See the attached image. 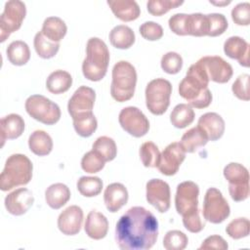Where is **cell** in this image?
I'll return each instance as SVG.
<instances>
[{
	"mask_svg": "<svg viewBox=\"0 0 250 250\" xmlns=\"http://www.w3.org/2000/svg\"><path fill=\"white\" fill-rule=\"evenodd\" d=\"M28 147L34 154L45 156L53 149V140L45 131L36 130L28 138Z\"/></svg>",
	"mask_w": 250,
	"mask_h": 250,
	"instance_id": "cell-26",
	"label": "cell"
},
{
	"mask_svg": "<svg viewBox=\"0 0 250 250\" xmlns=\"http://www.w3.org/2000/svg\"><path fill=\"white\" fill-rule=\"evenodd\" d=\"M107 5L114 16L122 21H132L139 18L141 9L133 0H108Z\"/></svg>",
	"mask_w": 250,
	"mask_h": 250,
	"instance_id": "cell-23",
	"label": "cell"
},
{
	"mask_svg": "<svg viewBox=\"0 0 250 250\" xmlns=\"http://www.w3.org/2000/svg\"><path fill=\"white\" fill-rule=\"evenodd\" d=\"M118 121L122 129L135 138L145 136L149 130L148 119L136 106H127L121 109Z\"/></svg>",
	"mask_w": 250,
	"mask_h": 250,
	"instance_id": "cell-12",
	"label": "cell"
},
{
	"mask_svg": "<svg viewBox=\"0 0 250 250\" xmlns=\"http://www.w3.org/2000/svg\"><path fill=\"white\" fill-rule=\"evenodd\" d=\"M188 14L184 13H178L173 15L169 21L168 24L172 32H174L177 35L185 36L186 34V19H187Z\"/></svg>",
	"mask_w": 250,
	"mask_h": 250,
	"instance_id": "cell-48",
	"label": "cell"
},
{
	"mask_svg": "<svg viewBox=\"0 0 250 250\" xmlns=\"http://www.w3.org/2000/svg\"><path fill=\"white\" fill-rule=\"evenodd\" d=\"M194 116V110L189 104H179L173 108L170 114V121L174 127L183 129L193 122Z\"/></svg>",
	"mask_w": 250,
	"mask_h": 250,
	"instance_id": "cell-32",
	"label": "cell"
},
{
	"mask_svg": "<svg viewBox=\"0 0 250 250\" xmlns=\"http://www.w3.org/2000/svg\"><path fill=\"white\" fill-rule=\"evenodd\" d=\"M139 30L142 37L148 41H156L163 36L162 26L159 23L151 21L144 22L140 26Z\"/></svg>",
	"mask_w": 250,
	"mask_h": 250,
	"instance_id": "cell-46",
	"label": "cell"
},
{
	"mask_svg": "<svg viewBox=\"0 0 250 250\" xmlns=\"http://www.w3.org/2000/svg\"><path fill=\"white\" fill-rule=\"evenodd\" d=\"M209 79L201 66L195 62L189 66L185 78L179 84V94L188 102L191 107L205 108L212 102V93L208 89Z\"/></svg>",
	"mask_w": 250,
	"mask_h": 250,
	"instance_id": "cell-2",
	"label": "cell"
},
{
	"mask_svg": "<svg viewBox=\"0 0 250 250\" xmlns=\"http://www.w3.org/2000/svg\"><path fill=\"white\" fill-rule=\"evenodd\" d=\"M208 19V34L207 36L216 37L222 35L228 28V21L223 14L212 13L206 15Z\"/></svg>",
	"mask_w": 250,
	"mask_h": 250,
	"instance_id": "cell-43",
	"label": "cell"
},
{
	"mask_svg": "<svg viewBox=\"0 0 250 250\" xmlns=\"http://www.w3.org/2000/svg\"><path fill=\"white\" fill-rule=\"evenodd\" d=\"M33 202L34 197L32 192L26 188H20L13 190L4 200L6 210L14 216L25 214L33 205Z\"/></svg>",
	"mask_w": 250,
	"mask_h": 250,
	"instance_id": "cell-17",
	"label": "cell"
},
{
	"mask_svg": "<svg viewBox=\"0 0 250 250\" xmlns=\"http://www.w3.org/2000/svg\"><path fill=\"white\" fill-rule=\"evenodd\" d=\"M70 199V190L62 183H56L47 188L45 191V200L49 207L58 210L65 205Z\"/></svg>",
	"mask_w": 250,
	"mask_h": 250,
	"instance_id": "cell-25",
	"label": "cell"
},
{
	"mask_svg": "<svg viewBox=\"0 0 250 250\" xmlns=\"http://www.w3.org/2000/svg\"><path fill=\"white\" fill-rule=\"evenodd\" d=\"M1 141L2 146L6 140H14L21 136L24 131L23 118L16 113H11L4 116L1 121Z\"/></svg>",
	"mask_w": 250,
	"mask_h": 250,
	"instance_id": "cell-24",
	"label": "cell"
},
{
	"mask_svg": "<svg viewBox=\"0 0 250 250\" xmlns=\"http://www.w3.org/2000/svg\"><path fill=\"white\" fill-rule=\"evenodd\" d=\"M105 161L93 149L84 154L81 159V168L86 173L95 174L104 167Z\"/></svg>",
	"mask_w": 250,
	"mask_h": 250,
	"instance_id": "cell-42",
	"label": "cell"
},
{
	"mask_svg": "<svg viewBox=\"0 0 250 250\" xmlns=\"http://www.w3.org/2000/svg\"><path fill=\"white\" fill-rule=\"evenodd\" d=\"M186 34L196 37L207 36L208 34V19L206 15L194 13L187 15L186 19Z\"/></svg>",
	"mask_w": 250,
	"mask_h": 250,
	"instance_id": "cell-33",
	"label": "cell"
},
{
	"mask_svg": "<svg viewBox=\"0 0 250 250\" xmlns=\"http://www.w3.org/2000/svg\"><path fill=\"white\" fill-rule=\"evenodd\" d=\"M109 63V51L106 44L98 37L88 40L86 46V58L82 63V72L90 81L102 80L107 71Z\"/></svg>",
	"mask_w": 250,
	"mask_h": 250,
	"instance_id": "cell-3",
	"label": "cell"
},
{
	"mask_svg": "<svg viewBox=\"0 0 250 250\" xmlns=\"http://www.w3.org/2000/svg\"><path fill=\"white\" fill-rule=\"evenodd\" d=\"M147 202L160 213H165L170 208L171 191L169 185L160 179H151L146 186Z\"/></svg>",
	"mask_w": 250,
	"mask_h": 250,
	"instance_id": "cell-14",
	"label": "cell"
},
{
	"mask_svg": "<svg viewBox=\"0 0 250 250\" xmlns=\"http://www.w3.org/2000/svg\"><path fill=\"white\" fill-rule=\"evenodd\" d=\"M128 190L124 185L120 183H112L108 185L104 192V201L106 209L115 213L119 211L128 201Z\"/></svg>",
	"mask_w": 250,
	"mask_h": 250,
	"instance_id": "cell-20",
	"label": "cell"
},
{
	"mask_svg": "<svg viewBox=\"0 0 250 250\" xmlns=\"http://www.w3.org/2000/svg\"><path fill=\"white\" fill-rule=\"evenodd\" d=\"M140 158L145 167H157L160 159V151L152 142H146L140 147Z\"/></svg>",
	"mask_w": 250,
	"mask_h": 250,
	"instance_id": "cell-38",
	"label": "cell"
},
{
	"mask_svg": "<svg viewBox=\"0 0 250 250\" xmlns=\"http://www.w3.org/2000/svg\"><path fill=\"white\" fill-rule=\"evenodd\" d=\"M161 68L168 74H177L183 66V59L176 52H168L162 56L160 62Z\"/></svg>",
	"mask_w": 250,
	"mask_h": 250,
	"instance_id": "cell-44",
	"label": "cell"
},
{
	"mask_svg": "<svg viewBox=\"0 0 250 250\" xmlns=\"http://www.w3.org/2000/svg\"><path fill=\"white\" fill-rule=\"evenodd\" d=\"M208 143V138L205 133L198 127H193L188 130L181 139L180 145L186 152L192 153L198 148L204 146Z\"/></svg>",
	"mask_w": 250,
	"mask_h": 250,
	"instance_id": "cell-28",
	"label": "cell"
},
{
	"mask_svg": "<svg viewBox=\"0 0 250 250\" xmlns=\"http://www.w3.org/2000/svg\"><path fill=\"white\" fill-rule=\"evenodd\" d=\"M33 45L37 55L42 59H51L55 57L60 49V43L49 40L41 31L35 34Z\"/></svg>",
	"mask_w": 250,
	"mask_h": 250,
	"instance_id": "cell-34",
	"label": "cell"
},
{
	"mask_svg": "<svg viewBox=\"0 0 250 250\" xmlns=\"http://www.w3.org/2000/svg\"><path fill=\"white\" fill-rule=\"evenodd\" d=\"M229 248L227 241L220 235L214 234L208 236L200 245L199 250L202 249H219V250H226Z\"/></svg>",
	"mask_w": 250,
	"mask_h": 250,
	"instance_id": "cell-49",
	"label": "cell"
},
{
	"mask_svg": "<svg viewBox=\"0 0 250 250\" xmlns=\"http://www.w3.org/2000/svg\"><path fill=\"white\" fill-rule=\"evenodd\" d=\"M92 149L96 151L105 162L111 161L117 154L116 144L113 139L107 136L99 137L93 144Z\"/></svg>",
	"mask_w": 250,
	"mask_h": 250,
	"instance_id": "cell-36",
	"label": "cell"
},
{
	"mask_svg": "<svg viewBox=\"0 0 250 250\" xmlns=\"http://www.w3.org/2000/svg\"><path fill=\"white\" fill-rule=\"evenodd\" d=\"M83 210L77 205L65 208L58 218V228L65 235H75L81 230Z\"/></svg>",
	"mask_w": 250,
	"mask_h": 250,
	"instance_id": "cell-18",
	"label": "cell"
},
{
	"mask_svg": "<svg viewBox=\"0 0 250 250\" xmlns=\"http://www.w3.org/2000/svg\"><path fill=\"white\" fill-rule=\"evenodd\" d=\"M250 76L247 73L239 75L236 80L233 82L231 86V91L233 95L242 101H249L250 100Z\"/></svg>",
	"mask_w": 250,
	"mask_h": 250,
	"instance_id": "cell-45",
	"label": "cell"
},
{
	"mask_svg": "<svg viewBox=\"0 0 250 250\" xmlns=\"http://www.w3.org/2000/svg\"><path fill=\"white\" fill-rule=\"evenodd\" d=\"M75 132L82 138H88L97 130L98 121L93 112L77 116L72 119Z\"/></svg>",
	"mask_w": 250,
	"mask_h": 250,
	"instance_id": "cell-35",
	"label": "cell"
},
{
	"mask_svg": "<svg viewBox=\"0 0 250 250\" xmlns=\"http://www.w3.org/2000/svg\"><path fill=\"white\" fill-rule=\"evenodd\" d=\"M211 4L216 5V6H227L230 4V1H223V2H215V1H210Z\"/></svg>",
	"mask_w": 250,
	"mask_h": 250,
	"instance_id": "cell-50",
	"label": "cell"
},
{
	"mask_svg": "<svg viewBox=\"0 0 250 250\" xmlns=\"http://www.w3.org/2000/svg\"><path fill=\"white\" fill-rule=\"evenodd\" d=\"M229 205L222 192L216 188H208L203 201V218L212 224H221L229 216Z\"/></svg>",
	"mask_w": 250,
	"mask_h": 250,
	"instance_id": "cell-11",
	"label": "cell"
},
{
	"mask_svg": "<svg viewBox=\"0 0 250 250\" xmlns=\"http://www.w3.org/2000/svg\"><path fill=\"white\" fill-rule=\"evenodd\" d=\"M137 84V71L133 64L126 61L117 62L112 68L110 95L119 103L133 98Z\"/></svg>",
	"mask_w": 250,
	"mask_h": 250,
	"instance_id": "cell-5",
	"label": "cell"
},
{
	"mask_svg": "<svg viewBox=\"0 0 250 250\" xmlns=\"http://www.w3.org/2000/svg\"><path fill=\"white\" fill-rule=\"evenodd\" d=\"M157 237V219L142 206H134L127 210L115 227V240L122 250L150 249Z\"/></svg>",
	"mask_w": 250,
	"mask_h": 250,
	"instance_id": "cell-1",
	"label": "cell"
},
{
	"mask_svg": "<svg viewBox=\"0 0 250 250\" xmlns=\"http://www.w3.org/2000/svg\"><path fill=\"white\" fill-rule=\"evenodd\" d=\"M24 107L33 119L46 125H54L61 118L60 106L42 95L29 96Z\"/></svg>",
	"mask_w": 250,
	"mask_h": 250,
	"instance_id": "cell-7",
	"label": "cell"
},
{
	"mask_svg": "<svg viewBox=\"0 0 250 250\" xmlns=\"http://www.w3.org/2000/svg\"><path fill=\"white\" fill-rule=\"evenodd\" d=\"M188 238L187 234L178 229H172L166 232L163 238V247L166 250H183L187 247Z\"/></svg>",
	"mask_w": 250,
	"mask_h": 250,
	"instance_id": "cell-39",
	"label": "cell"
},
{
	"mask_svg": "<svg viewBox=\"0 0 250 250\" xmlns=\"http://www.w3.org/2000/svg\"><path fill=\"white\" fill-rule=\"evenodd\" d=\"M250 222L246 218H236L229 222L226 228V232L233 239H240L249 235Z\"/></svg>",
	"mask_w": 250,
	"mask_h": 250,
	"instance_id": "cell-41",
	"label": "cell"
},
{
	"mask_svg": "<svg viewBox=\"0 0 250 250\" xmlns=\"http://www.w3.org/2000/svg\"><path fill=\"white\" fill-rule=\"evenodd\" d=\"M184 1L180 0H149L146 3L147 12L155 17H160L172 9L181 6Z\"/></svg>",
	"mask_w": 250,
	"mask_h": 250,
	"instance_id": "cell-40",
	"label": "cell"
},
{
	"mask_svg": "<svg viewBox=\"0 0 250 250\" xmlns=\"http://www.w3.org/2000/svg\"><path fill=\"white\" fill-rule=\"evenodd\" d=\"M67 26L65 22L59 17H48L45 19L41 32L49 40L60 43V41L65 36Z\"/></svg>",
	"mask_w": 250,
	"mask_h": 250,
	"instance_id": "cell-30",
	"label": "cell"
},
{
	"mask_svg": "<svg viewBox=\"0 0 250 250\" xmlns=\"http://www.w3.org/2000/svg\"><path fill=\"white\" fill-rule=\"evenodd\" d=\"M197 126L205 133L208 141H217L224 135L225 121L216 112H206L202 114L197 122Z\"/></svg>",
	"mask_w": 250,
	"mask_h": 250,
	"instance_id": "cell-19",
	"label": "cell"
},
{
	"mask_svg": "<svg viewBox=\"0 0 250 250\" xmlns=\"http://www.w3.org/2000/svg\"><path fill=\"white\" fill-rule=\"evenodd\" d=\"M186 158V151L178 142L171 143L160 153L157 169L165 176L175 175Z\"/></svg>",
	"mask_w": 250,
	"mask_h": 250,
	"instance_id": "cell-15",
	"label": "cell"
},
{
	"mask_svg": "<svg viewBox=\"0 0 250 250\" xmlns=\"http://www.w3.org/2000/svg\"><path fill=\"white\" fill-rule=\"evenodd\" d=\"M96 93L95 91L87 86H80L73 93L67 104V111L73 118L93 112L95 104Z\"/></svg>",
	"mask_w": 250,
	"mask_h": 250,
	"instance_id": "cell-16",
	"label": "cell"
},
{
	"mask_svg": "<svg viewBox=\"0 0 250 250\" xmlns=\"http://www.w3.org/2000/svg\"><path fill=\"white\" fill-rule=\"evenodd\" d=\"M135 39L133 29L125 24L116 25L109 32V41L117 49H129L135 43Z\"/></svg>",
	"mask_w": 250,
	"mask_h": 250,
	"instance_id": "cell-27",
	"label": "cell"
},
{
	"mask_svg": "<svg viewBox=\"0 0 250 250\" xmlns=\"http://www.w3.org/2000/svg\"><path fill=\"white\" fill-rule=\"evenodd\" d=\"M198 185L191 181H186L177 186L175 195V207L177 213L183 219L199 215L198 210Z\"/></svg>",
	"mask_w": 250,
	"mask_h": 250,
	"instance_id": "cell-9",
	"label": "cell"
},
{
	"mask_svg": "<svg viewBox=\"0 0 250 250\" xmlns=\"http://www.w3.org/2000/svg\"><path fill=\"white\" fill-rule=\"evenodd\" d=\"M224 177L229 183V192L232 200L243 201L249 196V172L242 164L230 162L224 168Z\"/></svg>",
	"mask_w": 250,
	"mask_h": 250,
	"instance_id": "cell-8",
	"label": "cell"
},
{
	"mask_svg": "<svg viewBox=\"0 0 250 250\" xmlns=\"http://www.w3.org/2000/svg\"><path fill=\"white\" fill-rule=\"evenodd\" d=\"M6 54L8 61L14 65H24L30 59L29 47L21 40L11 42L6 49Z\"/></svg>",
	"mask_w": 250,
	"mask_h": 250,
	"instance_id": "cell-31",
	"label": "cell"
},
{
	"mask_svg": "<svg viewBox=\"0 0 250 250\" xmlns=\"http://www.w3.org/2000/svg\"><path fill=\"white\" fill-rule=\"evenodd\" d=\"M26 15V7L22 1L6 2L0 18V42H5L11 33L19 30Z\"/></svg>",
	"mask_w": 250,
	"mask_h": 250,
	"instance_id": "cell-10",
	"label": "cell"
},
{
	"mask_svg": "<svg viewBox=\"0 0 250 250\" xmlns=\"http://www.w3.org/2000/svg\"><path fill=\"white\" fill-rule=\"evenodd\" d=\"M72 85V77L65 70L58 69L50 73L46 80V88L52 94H62Z\"/></svg>",
	"mask_w": 250,
	"mask_h": 250,
	"instance_id": "cell-29",
	"label": "cell"
},
{
	"mask_svg": "<svg viewBox=\"0 0 250 250\" xmlns=\"http://www.w3.org/2000/svg\"><path fill=\"white\" fill-rule=\"evenodd\" d=\"M103 181L99 177H81L76 184L78 191L85 197L99 195L103 189Z\"/></svg>",
	"mask_w": 250,
	"mask_h": 250,
	"instance_id": "cell-37",
	"label": "cell"
},
{
	"mask_svg": "<svg viewBox=\"0 0 250 250\" xmlns=\"http://www.w3.org/2000/svg\"><path fill=\"white\" fill-rule=\"evenodd\" d=\"M225 54L233 60H237L239 64L249 66V44L239 36L229 37L224 43Z\"/></svg>",
	"mask_w": 250,
	"mask_h": 250,
	"instance_id": "cell-21",
	"label": "cell"
},
{
	"mask_svg": "<svg viewBox=\"0 0 250 250\" xmlns=\"http://www.w3.org/2000/svg\"><path fill=\"white\" fill-rule=\"evenodd\" d=\"M172 94L171 83L164 78H156L149 81L146 87V104L154 115L163 114L169 104Z\"/></svg>",
	"mask_w": 250,
	"mask_h": 250,
	"instance_id": "cell-6",
	"label": "cell"
},
{
	"mask_svg": "<svg viewBox=\"0 0 250 250\" xmlns=\"http://www.w3.org/2000/svg\"><path fill=\"white\" fill-rule=\"evenodd\" d=\"M231 19L237 25L250 24V4L248 2L239 3L231 10Z\"/></svg>",
	"mask_w": 250,
	"mask_h": 250,
	"instance_id": "cell-47",
	"label": "cell"
},
{
	"mask_svg": "<svg viewBox=\"0 0 250 250\" xmlns=\"http://www.w3.org/2000/svg\"><path fill=\"white\" fill-rule=\"evenodd\" d=\"M84 229L86 234L95 240L105 237L108 230V221L106 217L96 210H92L87 215Z\"/></svg>",
	"mask_w": 250,
	"mask_h": 250,
	"instance_id": "cell-22",
	"label": "cell"
},
{
	"mask_svg": "<svg viewBox=\"0 0 250 250\" xmlns=\"http://www.w3.org/2000/svg\"><path fill=\"white\" fill-rule=\"evenodd\" d=\"M33 165L30 159L21 153L10 155L0 175V188L8 191L14 188L27 185L32 178Z\"/></svg>",
	"mask_w": 250,
	"mask_h": 250,
	"instance_id": "cell-4",
	"label": "cell"
},
{
	"mask_svg": "<svg viewBox=\"0 0 250 250\" xmlns=\"http://www.w3.org/2000/svg\"><path fill=\"white\" fill-rule=\"evenodd\" d=\"M209 81L224 84L229 81L233 74L232 66L219 56H205L196 62Z\"/></svg>",
	"mask_w": 250,
	"mask_h": 250,
	"instance_id": "cell-13",
	"label": "cell"
}]
</instances>
